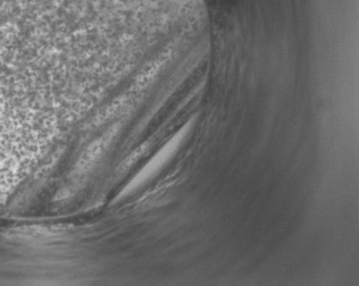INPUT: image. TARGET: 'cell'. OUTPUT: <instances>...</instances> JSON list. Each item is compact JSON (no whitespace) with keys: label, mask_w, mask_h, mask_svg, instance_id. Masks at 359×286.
I'll use <instances>...</instances> for the list:
<instances>
[{"label":"cell","mask_w":359,"mask_h":286,"mask_svg":"<svg viewBox=\"0 0 359 286\" xmlns=\"http://www.w3.org/2000/svg\"><path fill=\"white\" fill-rule=\"evenodd\" d=\"M79 22L69 0H0V168L40 164L69 144Z\"/></svg>","instance_id":"1"}]
</instances>
